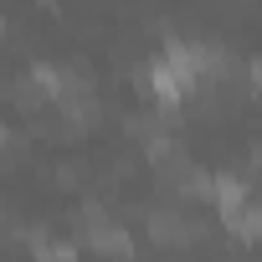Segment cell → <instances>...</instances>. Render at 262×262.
<instances>
[{
    "instance_id": "7a4b0ae2",
    "label": "cell",
    "mask_w": 262,
    "mask_h": 262,
    "mask_svg": "<svg viewBox=\"0 0 262 262\" xmlns=\"http://www.w3.org/2000/svg\"><path fill=\"white\" fill-rule=\"evenodd\" d=\"M82 242L93 247V252H103V257H134V236H128L123 226H113L108 216H103V206H82Z\"/></svg>"
},
{
    "instance_id": "277c9868",
    "label": "cell",
    "mask_w": 262,
    "mask_h": 262,
    "mask_svg": "<svg viewBox=\"0 0 262 262\" xmlns=\"http://www.w3.org/2000/svg\"><path fill=\"white\" fill-rule=\"evenodd\" d=\"M31 242V252H36V262H77V247L72 242H52V236H26Z\"/></svg>"
},
{
    "instance_id": "3957f363",
    "label": "cell",
    "mask_w": 262,
    "mask_h": 262,
    "mask_svg": "<svg viewBox=\"0 0 262 262\" xmlns=\"http://www.w3.org/2000/svg\"><path fill=\"white\" fill-rule=\"evenodd\" d=\"M221 226H226L236 242H257V226H262V221H257V206H252V201H242V206L221 211Z\"/></svg>"
},
{
    "instance_id": "6da1fadb",
    "label": "cell",
    "mask_w": 262,
    "mask_h": 262,
    "mask_svg": "<svg viewBox=\"0 0 262 262\" xmlns=\"http://www.w3.org/2000/svg\"><path fill=\"white\" fill-rule=\"evenodd\" d=\"M144 231H149V242H155V247H195V242L206 236V226H201L195 216L175 211V206H160V211H149Z\"/></svg>"
}]
</instances>
